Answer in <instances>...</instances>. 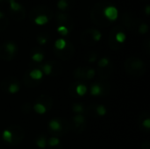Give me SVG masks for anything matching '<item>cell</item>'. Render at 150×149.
Listing matches in <instances>:
<instances>
[{
  "mask_svg": "<svg viewBox=\"0 0 150 149\" xmlns=\"http://www.w3.org/2000/svg\"><path fill=\"white\" fill-rule=\"evenodd\" d=\"M57 32L62 35V36H66L69 34V29L66 26V25H60L57 27Z\"/></svg>",
  "mask_w": 150,
  "mask_h": 149,
  "instance_id": "83f0119b",
  "label": "cell"
},
{
  "mask_svg": "<svg viewBox=\"0 0 150 149\" xmlns=\"http://www.w3.org/2000/svg\"><path fill=\"white\" fill-rule=\"evenodd\" d=\"M9 4H10L11 10L13 11H18L22 9L21 4L18 2H17L16 0H9Z\"/></svg>",
  "mask_w": 150,
  "mask_h": 149,
  "instance_id": "ac0fdd59",
  "label": "cell"
},
{
  "mask_svg": "<svg viewBox=\"0 0 150 149\" xmlns=\"http://www.w3.org/2000/svg\"><path fill=\"white\" fill-rule=\"evenodd\" d=\"M125 70L126 72L134 77H141L146 72V66L145 63L137 57H129L126 60L125 64Z\"/></svg>",
  "mask_w": 150,
  "mask_h": 149,
  "instance_id": "6da1fadb",
  "label": "cell"
},
{
  "mask_svg": "<svg viewBox=\"0 0 150 149\" xmlns=\"http://www.w3.org/2000/svg\"><path fill=\"white\" fill-rule=\"evenodd\" d=\"M72 110L74 112H76V113H81L83 112V105H80V104H74L73 106H72Z\"/></svg>",
  "mask_w": 150,
  "mask_h": 149,
  "instance_id": "d590c367",
  "label": "cell"
},
{
  "mask_svg": "<svg viewBox=\"0 0 150 149\" xmlns=\"http://www.w3.org/2000/svg\"><path fill=\"white\" fill-rule=\"evenodd\" d=\"M126 39H127V36H126V34H125L123 32H118L115 34V40H116V42L119 43V44L124 43L125 40H126Z\"/></svg>",
  "mask_w": 150,
  "mask_h": 149,
  "instance_id": "ffe728a7",
  "label": "cell"
},
{
  "mask_svg": "<svg viewBox=\"0 0 150 149\" xmlns=\"http://www.w3.org/2000/svg\"><path fill=\"white\" fill-rule=\"evenodd\" d=\"M4 17V12H2V11H0V20L3 18Z\"/></svg>",
  "mask_w": 150,
  "mask_h": 149,
  "instance_id": "7dc6e473",
  "label": "cell"
},
{
  "mask_svg": "<svg viewBox=\"0 0 150 149\" xmlns=\"http://www.w3.org/2000/svg\"><path fill=\"white\" fill-rule=\"evenodd\" d=\"M59 122L61 124V129L57 133H55L54 134V135H63V134H66L69 132V130L71 128V126L66 120H64V119H61Z\"/></svg>",
  "mask_w": 150,
  "mask_h": 149,
  "instance_id": "30bf717a",
  "label": "cell"
},
{
  "mask_svg": "<svg viewBox=\"0 0 150 149\" xmlns=\"http://www.w3.org/2000/svg\"><path fill=\"white\" fill-rule=\"evenodd\" d=\"M145 13L149 16V15H150V6L148 4L146 7H145Z\"/></svg>",
  "mask_w": 150,
  "mask_h": 149,
  "instance_id": "bcb514c9",
  "label": "cell"
},
{
  "mask_svg": "<svg viewBox=\"0 0 150 149\" xmlns=\"http://www.w3.org/2000/svg\"><path fill=\"white\" fill-rule=\"evenodd\" d=\"M112 72H113V65L112 63H109L105 68H99L98 76L101 80H106L112 76Z\"/></svg>",
  "mask_w": 150,
  "mask_h": 149,
  "instance_id": "8992f818",
  "label": "cell"
},
{
  "mask_svg": "<svg viewBox=\"0 0 150 149\" xmlns=\"http://www.w3.org/2000/svg\"><path fill=\"white\" fill-rule=\"evenodd\" d=\"M142 149H150V143L149 141H144L142 145Z\"/></svg>",
  "mask_w": 150,
  "mask_h": 149,
  "instance_id": "ee69618b",
  "label": "cell"
},
{
  "mask_svg": "<svg viewBox=\"0 0 150 149\" xmlns=\"http://www.w3.org/2000/svg\"><path fill=\"white\" fill-rule=\"evenodd\" d=\"M88 32H89V33H90L92 40H94V41H99L101 40L102 33L98 30H97V29H91Z\"/></svg>",
  "mask_w": 150,
  "mask_h": 149,
  "instance_id": "9a60e30c",
  "label": "cell"
},
{
  "mask_svg": "<svg viewBox=\"0 0 150 149\" xmlns=\"http://www.w3.org/2000/svg\"><path fill=\"white\" fill-rule=\"evenodd\" d=\"M19 90V86H18V82H15V83H11L9 87H8V91L11 94L17 93Z\"/></svg>",
  "mask_w": 150,
  "mask_h": 149,
  "instance_id": "7402d4cb",
  "label": "cell"
},
{
  "mask_svg": "<svg viewBox=\"0 0 150 149\" xmlns=\"http://www.w3.org/2000/svg\"><path fill=\"white\" fill-rule=\"evenodd\" d=\"M37 41L39 42V44H40V45H44V44H46V43H47V39L45 36L39 35V36L37 37Z\"/></svg>",
  "mask_w": 150,
  "mask_h": 149,
  "instance_id": "7bdbcfd3",
  "label": "cell"
},
{
  "mask_svg": "<svg viewBox=\"0 0 150 149\" xmlns=\"http://www.w3.org/2000/svg\"><path fill=\"white\" fill-rule=\"evenodd\" d=\"M0 58L6 61H9L14 58V55H12L9 52H7V50L4 48V45H1L0 46Z\"/></svg>",
  "mask_w": 150,
  "mask_h": 149,
  "instance_id": "8fae6325",
  "label": "cell"
},
{
  "mask_svg": "<svg viewBox=\"0 0 150 149\" xmlns=\"http://www.w3.org/2000/svg\"><path fill=\"white\" fill-rule=\"evenodd\" d=\"M49 63L51 65V73H50V75L52 76L55 77V76H58L59 75L62 74V65L58 61H52Z\"/></svg>",
  "mask_w": 150,
  "mask_h": 149,
  "instance_id": "52a82bcc",
  "label": "cell"
},
{
  "mask_svg": "<svg viewBox=\"0 0 150 149\" xmlns=\"http://www.w3.org/2000/svg\"><path fill=\"white\" fill-rule=\"evenodd\" d=\"M96 112L98 116H104L106 113V109L104 105H98L96 108Z\"/></svg>",
  "mask_w": 150,
  "mask_h": 149,
  "instance_id": "836d02e7",
  "label": "cell"
},
{
  "mask_svg": "<svg viewBox=\"0 0 150 149\" xmlns=\"http://www.w3.org/2000/svg\"><path fill=\"white\" fill-rule=\"evenodd\" d=\"M42 72L40 70V69H34V70H33V71H31L30 73H29V76H30V77L31 78H33V80H40L41 79V77H42Z\"/></svg>",
  "mask_w": 150,
  "mask_h": 149,
  "instance_id": "d6986e66",
  "label": "cell"
},
{
  "mask_svg": "<svg viewBox=\"0 0 150 149\" xmlns=\"http://www.w3.org/2000/svg\"><path fill=\"white\" fill-rule=\"evenodd\" d=\"M73 122H74V124H76V125H82V124H84L85 119H84V117L82 114H78V115L74 117Z\"/></svg>",
  "mask_w": 150,
  "mask_h": 149,
  "instance_id": "4316f807",
  "label": "cell"
},
{
  "mask_svg": "<svg viewBox=\"0 0 150 149\" xmlns=\"http://www.w3.org/2000/svg\"><path fill=\"white\" fill-rule=\"evenodd\" d=\"M3 45H4V48L7 50V52H9L12 55H15V53H16V50H17V47H16V45L13 42H6V43H4Z\"/></svg>",
  "mask_w": 150,
  "mask_h": 149,
  "instance_id": "2e32d148",
  "label": "cell"
},
{
  "mask_svg": "<svg viewBox=\"0 0 150 149\" xmlns=\"http://www.w3.org/2000/svg\"><path fill=\"white\" fill-rule=\"evenodd\" d=\"M37 104H40L45 107L46 111H49L52 109L54 102H53V98L50 96L42 94L37 98Z\"/></svg>",
  "mask_w": 150,
  "mask_h": 149,
  "instance_id": "5b68a950",
  "label": "cell"
},
{
  "mask_svg": "<svg viewBox=\"0 0 150 149\" xmlns=\"http://www.w3.org/2000/svg\"><path fill=\"white\" fill-rule=\"evenodd\" d=\"M42 71L46 74V75H50L51 73V65L49 62L46 63L45 65L42 66Z\"/></svg>",
  "mask_w": 150,
  "mask_h": 149,
  "instance_id": "ab89813d",
  "label": "cell"
},
{
  "mask_svg": "<svg viewBox=\"0 0 150 149\" xmlns=\"http://www.w3.org/2000/svg\"><path fill=\"white\" fill-rule=\"evenodd\" d=\"M109 63H110L109 59L104 57V58H102V59L98 61V68H105V67H106Z\"/></svg>",
  "mask_w": 150,
  "mask_h": 149,
  "instance_id": "f35d334b",
  "label": "cell"
},
{
  "mask_svg": "<svg viewBox=\"0 0 150 149\" xmlns=\"http://www.w3.org/2000/svg\"><path fill=\"white\" fill-rule=\"evenodd\" d=\"M3 140L8 143H11V133H10V131L7 129V130H4V133H3Z\"/></svg>",
  "mask_w": 150,
  "mask_h": 149,
  "instance_id": "1f68e13d",
  "label": "cell"
},
{
  "mask_svg": "<svg viewBox=\"0 0 150 149\" xmlns=\"http://www.w3.org/2000/svg\"><path fill=\"white\" fill-rule=\"evenodd\" d=\"M89 68H85V67H78L76 68L74 72H73V76L76 79H79V80H86V73Z\"/></svg>",
  "mask_w": 150,
  "mask_h": 149,
  "instance_id": "ba28073f",
  "label": "cell"
},
{
  "mask_svg": "<svg viewBox=\"0 0 150 149\" xmlns=\"http://www.w3.org/2000/svg\"><path fill=\"white\" fill-rule=\"evenodd\" d=\"M1 1H2V0H0V2H1Z\"/></svg>",
  "mask_w": 150,
  "mask_h": 149,
  "instance_id": "681fc988",
  "label": "cell"
},
{
  "mask_svg": "<svg viewBox=\"0 0 150 149\" xmlns=\"http://www.w3.org/2000/svg\"><path fill=\"white\" fill-rule=\"evenodd\" d=\"M104 15L105 17L110 20V21H115L118 17H119V11L115 6L112 5H109L107 7L105 8L104 10Z\"/></svg>",
  "mask_w": 150,
  "mask_h": 149,
  "instance_id": "277c9868",
  "label": "cell"
},
{
  "mask_svg": "<svg viewBox=\"0 0 150 149\" xmlns=\"http://www.w3.org/2000/svg\"><path fill=\"white\" fill-rule=\"evenodd\" d=\"M97 57H98V55H97V54L94 53V52H90V53H88L87 55H86V59H87L88 61H90V62L95 61L96 59H97Z\"/></svg>",
  "mask_w": 150,
  "mask_h": 149,
  "instance_id": "e575fe53",
  "label": "cell"
},
{
  "mask_svg": "<svg viewBox=\"0 0 150 149\" xmlns=\"http://www.w3.org/2000/svg\"><path fill=\"white\" fill-rule=\"evenodd\" d=\"M66 44H67V41L63 39H58L55 43H54V47H55V49L57 50H62L65 47H66Z\"/></svg>",
  "mask_w": 150,
  "mask_h": 149,
  "instance_id": "44dd1931",
  "label": "cell"
},
{
  "mask_svg": "<svg viewBox=\"0 0 150 149\" xmlns=\"http://www.w3.org/2000/svg\"><path fill=\"white\" fill-rule=\"evenodd\" d=\"M8 130L10 131V133H11V146H18L19 145L24 137H25V132L23 130V128L18 125H12L11 126L8 127Z\"/></svg>",
  "mask_w": 150,
  "mask_h": 149,
  "instance_id": "7a4b0ae2",
  "label": "cell"
},
{
  "mask_svg": "<svg viewBox=\"0 0 150 149\" xmlns=\"http://www.w3.org/2000/svg\"><path fill=\"white\" fill-rule=\"evenodd\" d=\"M44 56L41 53H35L33 56H32V59L36 61V62H40L42 60H43Z\"/></svg>",
  "mask_w": 150,
  "mask_h": 149,
  "instance_id": "8d00e7d4",
  "label": "cell"
},
{
  "mask_svg": "<svg viewBox=\"0 0 150 149\" xmlns=\"http://www.w3.org/2000/svg\"><path fill=\"white\" fill-rule=\"evenodd\" d=\"M98 84L101 88V94L100 95H102V96L108 95L110 92V84L107 82H105V80H102V82L99 83Z\"/></svg>",
  "mask_w": 150,
  "mask_h": 149,
  "instance_id": "5bb4252c",
  "label": "cell"
},
{
  "mask_svg": "<svg viewBox=\"0 0 150 149\" xmlns=\"http://www.w3.org/2000/svg\"><path fill=\"white\" fill-rule=\"evenodd\" d=\"M15 82H18L15 78H13V77H6L4 81H2V83H1V84H0L1 90H4V91H8V87H9V85H10L11 83H15Z\"/></svg>",
  "mask_w": 150,
  "mask_h": 149,
  "instance_id": "4fadbf2b",
  "label": "cell"
},
{
  "mask_svg": "<svg viewBox=\"0 0 150 149\" xmlns=\"http://www.w3.org/2000/svg\"><path fill=\"white\" fill-rule=\"evenodd\" d=\"M72 129H73V131H74L76 133H82L85 130V124H82V125L74 124Z\"/></svg>",
  "mask_w": 150,
  "mask_h": 149,
  "instance_id": "484cf974",
  "label": "cell"
},
{
  "mask_svg": "<svg viewBox=\"0 0 150 149\" xmlns=\"http://www.w3.org/2000/svg\"><path fill=\"white\" fill-rule=\"evenodd\" d=\"M87 91V88L83 84H78L77 87L76 88V93L77 96H83Z\"/></svg>",
  "mask_w": 150,
  "mask_h": 149,
  "instance_id": "603a6c76",
  "label": "cell"
},
{
  "mask_svg": "<svg viewBox=\"0 0 150 149\" xmlns=\"http://www.w3.org/2000/svg\"><path fill=\"white\" fill-rule=\"evenodd\" d=\"M36 144L39 148H46V139L43 136H40L39 139H37L36 141Z\"/></svg>",
  "mask_w": 150,
  "mask_h": 149,
  "instance_id": "d6a6232c",
  "label": "cell"
},
{
  "mask_svg": "<svg viewBox=\"0 0 150 149\" xmlns=\"http://www.w3.org/2000/svg\"><path fill=\"white\" fill-rule=\"evenodd\" d=\"M94 76H95V70H94L93 68H89L88 70H87V73H86V80H87V79H88V80L92 79V78L94 77Z\"/></svg>",
  "mask_w": 150,
  "mask_h": 149,
  "instance_id": "60d3db41",
  "label": "cell"
},
{
  "mask_svg": "<svg viewBox=\"0 0 150 149\" xmlns=\"http://www.w3.org/2000/svg\"><path fill=\"white\" fill-rule=\"evenodd\" d=\"M142 125L146 127V128H150V119H145L144 121H143V123H142Z\"/></svg>",
  "mask_w": 150,
  "mask_h": 149,
  "instance_id": "f6af8a7d",
  "label": "cell"
},
{
  "mask_svg": "<svg viewBox=\"0 0 150 149\" xmlns=\"http://www.w3.org/2000/svg\"><path fill=\"white\" fill-rule=\"evenodd\" d=\"M33 109L39 114H43V113H45L47 112L46 109H45V107L43 105H41L40 104H35L34 106H33Z\"/></svg>",
  "mask_w": 150,
  "mask_h": 149,
  "instance_id": "4dcf8cb0",
  "label": "cell"
},
{
  "mask_svg": "<svg viewBox=\"0 0 150 149\" xmlns=\"http://www.w3.org/2000/svg\"><path fill=\"white\" fill-rule=\"evenodd\" d=\"M49 128L54 132V133H57L60 129H61V124L58 120L56 119H54V120H51L49 122Z\"/></svg>",
  "mask_w": 150,
  "mask_h": 149,
  "instance_id": "e0dca14e",
  "label": "cell"
},
{
  "mask_svg": "<svg viewBox=\"0 0 150 149\" xmlns=\"http://www.w3.org/2000/svg\"><path fill=\"white\" fill-rule=\"evenodd\" d=\"M32 111V105L29 103H25L21 106V112L24 114H29Z\"/></svg>",
  "mask_w": 150,
  "mask_h": 149,
  "instance_id": "f1b7e54d",
  "label": "cell"
},
{
  "mask_svg": "<svg viewBox=\"0 0 150 149\" xmlns=\"http://www.w3.org/2000/svg\"><path fill=\"white\" fill-rule=\"evenodd\" d=\"M23 82L25 83V85L28 88H33V87H36L40 84V82L37 81V80H33V78L30 77L29 76V73H25L24 75V77H23Z\"/></svg>",
  "mask_w": 150,
  "mask_h": 149,
  "instance_id": "9c48e42d",
  "label": "cell"
},
{
  "mask_svg": "<svg viewBox=\"0 0 150 149\" xmlns=\"http://www.w3.org/2000/svg\"><path fill=\"white\" fill-rule=\"evenodd\" d=\"M0 149H4V148H3V146H2V145H0Z\"/></svg>",
  "mask_w": 150,
  "mask_h": 149,
  "instance_id": "c3c4849f",
  "label": "cell"
},
{
  "mask_svg": "<svg viewBox=\"0 0 150 149\" xmlns=\"http://www.w3.org/2000/svg\"><path fill=\"white\" fill-rule=\"evenodd\" d=\"M91 95H93V96H98V95H100V94H101V88H100L98 83H95V84H93V85L91 86Z\"/></svg>",
  "mask_w": 150,
  "mask_h": 149,
  "instance_id": "cb8c5ba5",
  "label": "cell"
},
{
  "mask_svg": "<svg viewBox=\"0 0 150 149\" xmlns=\"http://www.w3.org/2000/svg\"><path fill=\"white\" fill-rule=\"evenodd\" d=\"M96 108H97L96 105H90V106H88V108L86 109V114L91 116V117H96V115H98L97 112H96Z\"/></svg>",
  "mask_w": 150,
  "mask_h": 149,
  "instance_id": "d4e9b609",
  "label": "cell"
},
{
  "mask_svg": "<svg viewBox=\"0 0 150 149\" xmlns=\"http://www.w3.org/2000/svg\"><path fill=\"white\" fill-rule=\"evenodd\" d=\"M54 53L59 59L62 61H68L74 55V47L70 43L67 42L66 47L62 50L54 49Z\"/></svg>",
  "mask_w": 150,
  "mask_h": 149,
  "instance_id": "3957f363",
  "label": "cell"
},
{
  "mask_svg": "<svg viewBox=\"0 0 150 149\" xmlns=\"http://www.w3.org/2000/svg\"><path fill=\"white\" fill-rule=\"evenodd\" d=\"M148 31H149V25H148V24L143 23V24H142L139 26V32L141 34H145Z\"/></svg>",
  "mask_w": 150,
  "mask_h": 149,
  "instance_id": "74e56055",
  "label": "cell"
},
{
  "mask_svg": "<svg viewBox=\"0 0 150 149\" xmlns=\"http://www.w3.org/2000/svg\"><path fill=\"white\" fill-rule=\"evenodd\" d=\"M69 4L66 0H58L57 2V8L60 9L61 11H64L68 8Z\"/></svg>",
  "mask_w": 150,
  "mask_h": 149,
  "instance_id": "f546056e",
  "label": "cell"
},
{
  "mask_svg": "<svg viewBox=\"0 0 150 149\" xmlns=\"http://www.w3.org/2000/svg\"><path fill=\"white\" fill-rule=\"evenodd\" d=\"M48 21H49V18L45 14H40L37 17H35V18H34V23L38 25H46L47 23H48Z\"/></svg>",
  "mask_w": 150,
  "mask_h": 149,
  "instance_id": "7c38bea8",
  "label": "cell"
},
{
  "mask_svg": "<svg viewBox=\"0 0 150 149\" xmlns=\"http://www.w3.org/2000/svg\"><path fill=\"white\" fill-rule=\"evenodd\" d=\"M59 143H60L59 139H57V138H55V137L51 138V139L49 140V141H48V144H49V146H50V147H55V146H58V145H59Z\"/></svg>",
  "mask_w": 150,
  "mask_h": 149,
  "instance_id": "b9f144b4",
  "label": "cell"
}]
</instances>
